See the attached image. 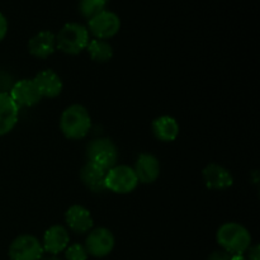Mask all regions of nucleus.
I'll return each mask as SVG.
<instances>
[{
  "label": "nucleus",
  "instance_id": "obj_1",
  "mask_svg": "<svg viewBox=\"0 0 260 260\" xmlns=\"http://www.w3.org/2000/svg\"><path fill=\"white\" fill-rule=\"evenodd\" d=\"M60 128L66 139H84L91 128V118L88 109L80 104L68 107L61 114Z\"/></svg>",
  "mask_w": 260,
  "mask_h": 260
},
{
  "label": "nucleus",
  "instance_id": "obj_2",
  "mask_svg": "<svg viewBox=\"0 0 260 260\" xmlns=\"http://www.w3.org/2000/svg\"><path fill=\"white\" fill-rule=\"evenodd\" d=\"M216 240L222 250L231 255L244 254L251 246V235L248 229L238 222H226L216 234Z\"/></svg>",
  "mask_w": 260,
  "mask_h": 260
},
{
  "label": "nucleus",
  "instance_id": "obj_3",
  "mask_svg": "<svg viewBox=\"0 0 260 260\" xmlns=\"http://www.w3.org/2000/svg\"><path fill=\"white\" fill-rule=\"evenodd\" d=\"M89 41V30L79 23H68L56 36V47L66 55H79L86 50Z\"/></svg>",
  "mask_w": 260,
  "mask_h": 260
},
{
  "label": "nucleus",
  "instance_id": "obj_4",
  "mask_svg": "<svg viewBox=\"0 0 260 260\" xmlns=\"http://www.w3.org/2000/svg\"><path fill=\"white\" fill-rule=\"evenodd\" d=\"M86 157L90 164L104 170H109L116 165L118 159V150L112 140L102 137L89 142L86 147Z\"/></svg>",
  "mask_w": 260,
  "mask_h": 260
},
{
  "label": "nucleus",
  "instance_id": "obj_5",
  "mask_svg": "<svg viewBox=\"0 0 260 260\" xmlns=\"http://www.w3.org/2000/svg\"><path fill=\"white\" fill-rule=\"evenodd\" d=\"M139 179L134 169L127 165H114L106 174V190L118 194H127L136 189Z\"/></svg>",
  "mask_w": 260,
  "mask_h": 260
},
{
  "label": "nucleus",
  "instance_id": "obj_6",
  "mask_svg": "<svg viewBox=\"0 0 260 260\" xmlns=\"http://www.w3.org/2000/svg\"><path fill=\"white\" fill-rule=\"evenodd\" d=\"M43 253L42 244L33 235L17 236L8 250L10 260H41Z\"/></svg>",
  "mask_w": 260,
  "mask_h": 260
},
{
  "label": "nucleus",
  "instance_id": "obj_7",
  "mask_svg": "<svg viewBox=\"0 0 260 260\" xmlns=\"http://www.w3.org/2000/svg\"><path fill=\"white\" fill-rule=\"evenodd\" d=\"M121 29V19L116 13L111 10H103L94 15L88 22L89 33L98 40H108L114 37Z\"/></svg>",
  "mask_w": 260,
  "mask_h": 260
},
{
  "label": "nucleus",
  "instance_id": "obj_8",
  "mask_svg": "<svg viewBox=\"0 0 260 260\" xmlns=\"http://www.w3.org/2000/svg\"><path fill=\"white\" fill-rule=\"evenodd\" d=\"M85 249L89 255L95 258H103L112 253L114 248V236L111 230L106 228H98L90 230L85 240Z\"/></svg>",
  "mask_w": 260,
  "mask_h": 260
},
{
  "label": "nucleus",
  "instance_id": "obj_9",
  "mask_svg": "<svg viewBox=\"0 0 260 260\" xmlns=\"http://www.w3.org/2000/svg\"><path fill=\"white\" fill-rule=\"evenodd\" d=\"M9 95L19 109L22 107L36 106L42 99L33 79H22L13 84Z\"/></svg>",
  "mask_w": 260,
  "mask_h": 260
},
{
  "label": "nucleus",
  "instance_id": "obj_10",
  "mask_svg": "<svg viewBox=\"0 0 260 260\" xmlns=\"http://www.w3.org/2000/svg\"><path fill=\"white\" fill-rule=\"evenodd\" d=\"M203 180H205L206 187L213 190L228 189L234 183L231 173L222 165L216 164V162L208 164L203 169Z\"/></svg>",
  "mask_w": 260,
  "mask_h": 260
},
{
  "label": "nucleus",
  "instance_id": "obj_11",
  "mask_svg": "<svg viewBox=\"0 0 260 260\" xmlns=\"http://www.w3.org/2000/svg\"><path fill=\"white\" fill-rule=\"evenodd\" d=\"M70 236H69L68 230L61 225L51 226L50 229L45 231L42 239V248L43 251L50 253L51 255H57L61 251H65L69 246Z\"/></svg>",
  "mask_w": 260,
  "mask_h": 260
},
{
  "label": "nucleus",
  "instance_id": "obj_12",
  "mask_svg": "<svg viewBox=\"0 0 260 260\" xmlns=\"http://www.w3.org/2000/svg\"><path fill=\"white\" fill-rule=\"evenodd\" d=\"M132 169L139 179V183L151 184L160 175V162L154 155L141 154L137 157Z\"/></svg>",
  "mask_w": 260,
  "mask_h": 260
},
{
  "label": "nucleus",
  "instance_id": "obj_13",
  "mask_svg": "<svg viewBox=\"0 0 260 260\" xmlns=\"http://www.w3.org/2000/svg\"><path fill=\"white\" fill-rule=\"evenodd\" d=\"M19 117V108L10 98L9 93L0 91V136L9 134L15 127Z\"/></svg>",
  "mask_w": 260,
  "mask_h": 260
},
{
  "label": "nucleus",
  "instance_id": "obj_14",
  "mask_svg": "<svg viewBox=\"0 0 260 260\" xmlns=\"http://www.w3.org/2000/svg\"><path fill=\"white\" fill-rule=\"evenodd\" d=\"M65 221L68 223L69 229L74 233L84 234L88 233L93 229L94 221L90 215V211L84 206L74 205L66 211Z\"/></svg>",
  "mask_w": 260,
  "mask_h": 260
},
{
  "label": "nucleus",
  "instance_id": "obj_15",
  "mask_svg": "<svg viewBox=\"0 0 260 260\" xmlns=\"http://www.w3.org/2000/svg\"><path fill=\"white\" fill-rule=\"evenodd\" d=\"M38 91H40L42 98H56L62 91V81L61 78L55 73L50 70H42L35 76L33 79Z\"/></svg>",
  "mask_w": 260,
  "mask_h": 260
},
{
  "label": "nucleus",
  "instance_id": "obj_16",
  "mask_svg": "<svg viewBox=\"0 0 260 260\" xmlns=\"http://www.w3.org/2000/svg\"><path fill=\"white\" fill-rule=\"evenodd\" d=\"M56 50V36L51 30H41L28 42V51L37 58H47Z\"/></svg>",
  "mask_w": 260,
  "mask_h": 260
},
{
  "label": "nucleus",
  "instance_id": "obj_17",
  "mask_svg": "<svg viewBox=\"0 0 260 260\" xmlns=\"http://www.w3.org/2000/svg\"><path fill=\"white\" fill-rule=\"evenodd\" d=\"M106 174L107 170L95 165L86 162L80 172V178L83 184L91 192L101 193L106 190Z\"/></svg>",
  "mask_w": 260,
  "mask_h": 260
},
{
  "label": "nucleus",
  "instance_id": "obj_18",
  "mask_svg": "<svg viewBox=\"0 0 260 260\" xmlns=\"http://www.w3.org/2000/svg\"><path fill=\"white\" fill-rule=\"evenodd\" d=\"M152 132L160 141H174L179 135V123L172 116H161L152 122Z\"/></svg>",
  "mask_w": 260,
  "mask_h": 260
},
{
  "label": "nucleus",
  "instance_id": "obj_19",
  "mask_svg": "<svg viewBox=\"0 0 260 260\" xmlns=\"http://www.w3.org/2000/svg\"><path fill=\"white\" fill-rule=\"evenodd\" d=\"M86 50H88L91 60L96 61V62H108L113 57V48L104 40H98V38L90 40L86 46Z\"/></svg>",
  "mask_w": 260,
  "mask_h": 260
},
{
  "label": "nucleus",
  "instance_id": "obj_20",
  "mask_svg": "<svg viewBox=\"0 0 260 260\" xmlns=\"http://www.w3.org/2000/svg\"><path fill=\"white\" fill-rule=\"evenodd\" d=\"M108 2L109 0H80L79 10H80L81 15L89 20L94 15L106 10V5Z\"/></svg>",
  "mask_w": 260,
  "mask_h": 260
},
{
  "label": "nucleus",
  "instance_id": "obj_21",
  "mask_svg": "<svg viewBox=\"0 0 260 260\" xmlns=\"http://www.w3.org/2000/svg\"><path fill=\"white\" fill-rule=\"evenodd\" d=\"M88 251L81 244H73L65 249L66 260H88Z\"/></svg>",
  "mask_w": 260,
  "mask_h": 260
},
{
  "label": "nucleus",
  "instance_id": "obj_22",
  "mask_svg": "<svg viewBox=\"0 0 260 260\" xmlns=\"http://www.w3.org/2000/svg\"><path fill=\"white\" fill-rule=\"evenodd\" d=\"M208 260H231V254L225 250H216L208 256Z\"/></svg>",
  "mask_w": 260,
  "mask_h": 260
},
{
  "label": "nucleus",
  "instance_id": "obj_23",
  "mask_svg": "<svg viewBox=\"0 0 260 260\" xmlns=\"http://www.w3.org/2000/svg\"><path fill=\"white\" fill-rule=\"evenodd\" d=\"M8 33V20L4 15L0 13V42L5 38Z\"/></svg>",
  "mask_w": 260,
  "mask_h": 260
},
{
  "label": "nucleus",
  "instance_id": "obj_24",
  "mask_svg": "<svg viewBox=\"0 0 260 260\" xmlns=\"http://www.w3.org/2000/svg\"><path fill=\"white\" fill-rule=\"evenodd\" d=\"M248 260H260L259 245L250 246V248L248 249Z\"/></svg>",
  "mask_w": 260,
  "mask_h": 260
},
{
  "label": "nucleus",
  "instance_id": "obj_25",
  "mask_svg": "<svg viewBox=\"0 0 260 260\" xmlns=\"http://www.w3.org/2000/svg\"><path fill=\"white\" fill-rule=\"evenodd\" d=\"M41 260H62L61 258H58L57 255H48V256H42V259Z\"/></svg>",
  "mask_w": 260,
  "mask_h": 260
},
{
  "label": "nucleus",
  "instance_id": "obj_26",
  "mask_svg": "<svg viewBox=\"0 0 260 260\" xmlns=\"http://www.w3.org/2000/svg\"><path fill=\"white\" fill-rule=\"evenodd\" d=\"M231 260H246L244 258V254H235V255H231Z\"/></svg>",
  "mask_w": 260,
  "mask_h": 260
}]
</instances>
